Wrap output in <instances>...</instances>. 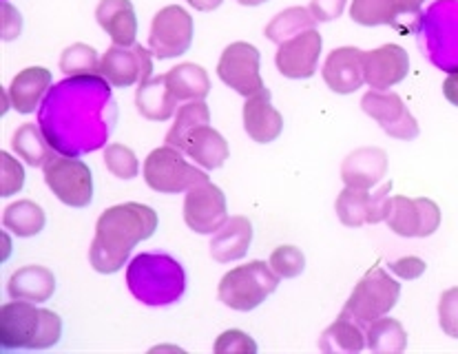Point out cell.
I'll use <instances>...</instances> for the list:
<instances>
[{
    "label": "cell",
    "mask_w": 458,
    "mask_h": 354,
    "mask_svg": "<svg viewBox=\"0 0 458 354\" xmlns=\"http://www.w3.org/2000/svg\"><path fill=\"white\" fill-rule=\"evenodd\" d=\"M118 106L106 78L67 76L49 88L38 109V127L54 151L81 157L106 144L115 129Z\"/></svg>",
    "instance_id": "obj_1"
},
{
    "label": "cell",
    "mask_w": 458,
    "mask_h": 354,
    "mask_svg": "<svg viewBox=\"0 0 458 354\" xmlns=\"http://www.w3.org/2000/svg\"><path fill=\"white\" fill-rule=\"evenodd\" d=\"M157 213L147 204L124 202L111 206L98 217L96 237L89 249V262L100 274H114L129 259L135 244L157 231Z\"/></svg>",
    "instance_id": "obj_2"
},
{
    "label": "cell",
    "mask_w": 458,
    "mask_h": 354,
    "mask_svg": "<svg viewBox=\"0 0 458 354\" xmlns=\"http://www.w3.org/2000/svg\"><path fill=\"white\" fill-rule=\"evenodd\" d=\"M126 286L144 306H171L186 292V273L166 253H140L126 266Z\"/></svg>",
    "instance_id": "obj_3"
},
{
    "label": "cell",
    "mask_w": 458,
    "mask_h": 354,
    "mask_svg": "<svg viewBox=\"0 0 458 354\" xmlns=\"http://www.w3.org/2000/svg\"><path fill=\"white\" fill-rule=\"evenodd\" d=\"M63 337V319L54 310L31 301L13 299L0 310V348L3 350H47Z\"/></svg>",
    "instance_id": "obj_4"
},
{
    "label": "cell",
    "mask_w": 458,
    "mask_h": 354,
    "mask_svg": "<svg viewBox=\"0 0 458 354\" xmlns=\"http://www.w3.org/2000/svg\"><path fill=\"white\" fill-rule=\"evenodd\" d=\"M279 274L273 266L252 259L244 266H235L222 277L217 288L219 301L237 312H250L264 304L279 286Z\"/></svg>",
    "instance_id": "obj_5"
},
{
    "label": "cell",
    "mask_w": 458,
    "mask_h": 354,
    "mask_svg": "<svg viewBox=\"0 0 458 354\" xmlns=\"http://www.w3.org/2000/svg\"><path fill=\"white\" fill-rule=\"evenodd\" d=\"M425 55L443 72L458 69V0L434 3L419 22Z\"/></svg>",
    "instance_id": "obj_6"
},
{
    "label": "cell",
    "mask_w": 458,
    "mask_h": 354,
    "mask_svg": "<svg viewBox=\"0 0 458 354\" xmlns=\"http://www.w3.org/2000/svg\"><path fill=\"white\" fill-rule=\"evenodd\" d=\"M401 297V283L392 279L381 266H375L354 286L352 295L345 301L344 310L368 330L372 321L381 319L396 306Z\"/></svg>",
    "instance_id": "obj_7"
},
{
    "label": "cell",
    "mask_w": 458,
    "mask_h": 354,
    "mask_svg": "<svg viewBox=\"0 0 458 354\" xmlns=\"http://www.w3.org/2000/svg\"><path fill=\"white\" fill-rule=\"evenodd\" d=\"M142 173L148 189L165 195L184 193V190L193 189L195 184H202L208 180V175L202 169H195L184 160L180 148L168 147V144L148 153Z\"/></svg>",
    "instance_id": "obj_8"
},
{
    "label": "cell",
    "mask_w": 458,
    "mask_h": 354,
    "mask_svg": "<svg viewBox=\"0 0 458 354\" xmlns=\"http://www.w3.org/2000/svg\"><path fill=\"white\" fill-rule=\"evenodd\" d=\"M45 184L63 204L84 208L93 199V175L89 164L72 156H54L45 166Z\"/></svg>",
    "instance_id": "obj_9"
},
{
    "label": "cell",
    "mask_w": 458,
    "mask_h": 354,
    "mask_svg": "<svg viewBox=\"0 0 458 354\" xmlns=\"http://www.w3.org/2000/svg\"><path fill=\"white\" fill-rule=\"evenodd\" d=\"M193 18L180 4L160 9L151 22L148 49L156 60H168L184 55L193 45Z\"/></svg>",
    "instance_id": "obj_10"
},
{
    "label": "cell",
    "mask_w": 458,
    "mask_h": 354,
    "mask_svg": "<svg viewBox=\"0 0 458 354\" xmlns=\"http://www.w3.org/2000/svg\"><path fill=\"white\" fill-rule=\"evenodd\" d=\"M386 223L401 237H429L438 231L441 208L429 198L392 195L387 199Z\"/></svg>",
    "instance_id": "obj_11"
},
{
    "label": "cell",
    "mask_w": 458,
    "mask_h": 354,
    "mask_svg": "<svg viewBox=\"0 0 458 354\" xmlns=\"http://www.w3.org/2000/svg\"><path fill=\"white\" fill-rule=\"evenodd\" d=\"M261 54L250 43H233L222 51L217 63V76L228 88L240 96H255L264 88L261 80Z\"/></svg>",
    "instance_id": "obj_12"
},
{
    "label": "cell",
    "mask_w": 458,
    "mask_h": 354,
    "mask_svg": "<svg viewBox=\"0 0 458 354\" xmlns=\"http://www.w3.org/2000/svg\"><path fill=\"white\" fill-rule=\"evenodd\" d=\"M228 220L226 195L207 180L186 190L184 222L198 235H215Z\"/></svg>",
    "instance_id": "obj_13"
},
{
    "label": "cell",
    "mask_w": 458,
    "mask_h": 354,
    "mask_svg": "<svg viewBox=\"0 0 458 354\" xmlns=\"http://www.w3.org/2000/svg\"><path fill=\"white\" fill-rule=\"evenodd\" d=\"M361 109L366 111L378 127L390 135V138L403 139V142L419 138L420 129L417 118L410 114V109L405 106V102L401 100L399 93L377 91V88H372V91H368L366 96L361 97Z\"/></svg>",
    "instance_id": "obj_14"
},
{
    "label": "cell",
    "mask_w": 458,
    "mask_h": 354,
    "mask_svg": "<svg viewBox=\"0 0 458 354\" xmlns=\"http://www.w3.org/2000/svg\"><path fill=\"white\" fill-rule=\"evenodd\" d=\"M100 76L115 88L140 85L153 76V54L142 45H111L100 58Z\"/></svg>",
    "instance_id": "obj_15"
},
{
    "label": "cell",
    "mask_w": 458,
    "mask_h": 354,
    "mask_svg": "<svg viewBox=\"0 0 458 354\" xmlns=\"http://www.w3.org/2000/svg\"><path fill=\"white\" fill-rule=\"evenodd\" d=\"M392 181L370 193V189H352L345 186L336 198V215L344 226L361 228L366 223H378L386 220L387 199H390Z\"/></svg>",
    "instance_id": "obj_16"
},
{
    "label": "cell",
    "mask_w": 458,
    "mask_h": 354,
    "mask_svg": "<svg viewBox=\"0 0 458 354\" xmlns=\"http://www.w3.org/2000/svg\"><path fill=\"white\" fill-rule=\"evenodd\" d=\"M321 46H324V40L317 30H308L282 43L275 54V64H277L279 73L291 78V80L312 78L317 72V64H319Z\"/></svg>",
    "instance_id": "obj_17"
},
{
    "label": "cell",
    "mask_w": 458,
    "mask_h": 354,
    "mask_svg": "<svg viewBox=\"0 0 458 354\" xmlns=\"http://www.w3.org/2000/svg\"><path fill=\"white\" fill-rule=\"evenodd\" d=\"M410 72V55L401 45H383L363 54V78L368 87L387 91L405 80Z\"/></svg>",
    "instance_id": "obj_18"
},
{
    "label": "cell",
    "mask_w": 458,
    "mask_h": 354,
    "mask_svg": "<svg viewBox=\"0 0 458 354\" xmlns=\"http://www.w3.org/2000/svg\"><path fill=\"white\" fill-rule=\"evenodd\" d=\"M363 54L359 46H339V49L330 51L326 58L321 76L324 82L333 88L335 93L348 96L361 88L366 78H363Z\"/></svg>",
    "instance_id": "obj_19"
},
{
    "label": "cell",
    "mask_w": 458,
    "mask_h": 354,
    "mask_svg": "<svg viewBox=\"0 0 458 354\" xmlns=\"http://www.w3.org/2000/svg\"><path fill=\"white\" fill-rule=\"evenodd\" d=\"M244 129L252 142L270 144L284 131V118L270 102L268 88H261L244 105Z\"/></svg>",
    "instance_id": "obj_20"
},
{
    "label": "cell",
    "mask_w": 458,
    "mask_h": 354,
    "mask_svg": "<svg viewBox=\"0 0 458 354\" xmlns=\"http://www.w3.org/2000/svg\"><path fill=\"white\" fill-rule=\"evenodd\" d=\"M387 173V153L378 147H361L341 164V180L352 189H372Z\"/></svg>",
    "instance_id": "obj_21"
},
{
    "label": "cell",
    "mask_w": 458,
    "mask_h": 354,
    "mask_svg": "<svg viewBox=\"0 0 458 354\" xmlns=\"http://www.w3.org/2000/svg\"><path fill=\"white\" fill-rule=\"evenodd\" d=\"M51 88V72L45 67H27L13 76L7 88L9 106L22 115H30L40 109L42 100Z\"/></svg>",
    "instance_id": "obj_22"
},
{
    "label": "cell",
    "mask_w": 458,
    "mask_h": 354,
    "mask_svg": "<svg viewBox=\"0 0 458 354\" xmlns=\"http://www.w3.org/2000/svg\"><path fill=\"white\" fill-rule=\"evenodd\" d=\"M423 4L425 0H352L350 18L363 27L399 25L401 16L419 13Z\"/></svg>",
    "instance_id": "obj_23"
},
{
    "label": "cell",
    "mask_w": 458,
    "mask_h": 354,
    "mask_svg": "<svg viewBox=\"0 0 458 354\" xmlns=\"http://www.w3.org/2000/svg\"><path fill=\"white\" fill-rule=\"evenodd\" d=\"M96 21L114 45L131 46L138 38V16L131 0H100L96 9Z\"/></svg>",
    "instance_id": "obj_24"
},
{
    "label": "cell",
    "mask_w": 458,
    "mask_h": 354,
    "mask_svg": "<svg viewBox=\"0 0 458 354\" xmlns=\"http://www.w3.org/2000/svg\"><path fill=\"white\" fill-rule=\"evenodd\" d=\"M252 244V223L249 217L235 215L228 217L226 223L219 228L210 241V255L215 262L231 264L244 257Z\"/></svg>",
    "instance_id": "obj_25"
},
{
    "label": "cell",
    "mask_w": 458,
    "mask_h": 354,
    "mask_svg": "<svg viewBox=\"0 0 458 354\" xmlns=\"http://www.w3.org/2000/svg\"><path fill=\"white\" fill-rule=\"evenodd\" d=\"M7 292L12 299L42 304V301H49L54 297L55 277L45 266H22L9 277Z\"/></svg>",
    "instance_id": "obj_26"
},
{
    "label": "cell",
    "mask_w": 458,
    "mask_h": 354,
    "mask_svg": "<svg viewBox=\"0 0 458 354\" xmlns=\"http://www.w3.org/2000/svg\"><path fill=\"white\" fill-rule=\"evenodd\" d=\"M135 106H138L140 115L153 120V122H166L173 118V111L177 109V97L173 96L165 73L140 82L138 93H135Z\"/></svg>",
    "instance_id": "obj_27"
},
{
    "label": "cell",
    "mask_w": 458,
    "mask_h": 354,
    "mask_svg": "<svg viewBox=\"0 0 458 354\" xmlns=\"http://www.w3.org/2000/svg\"><path fill=\"white\" fill-rule=\"evenodd\" d=\"M186 156L193 162H198L202 169H219L224 166V162L231 156V148H228L226 138L222 133L210 129L208 124L195 129L189 138V147H186Z\"/></svg>",
    "instance_id": "obj_28"
},
{
    "label": "cell",
    "mask_w": 458,
    "mask_h": 354,
    "mask_svg": "<svg viewBox=\"0 0 458 354\" xmlns=\"http://www.w3.org/2000/svg\"><path fill=\"white\" fill-rule=\"evenodd\" d=\"M368 346L366 341V328L359 325L352 316L348 315L345 310H341V315L336 316L335 324L328 325L321 334L319 348L324 352H348V354H357L361 352L363 348Z\"/></svg>",
    "instance_id": "obj_29"
},
{
    "label": "cell",
    "mask_w": 458,
    "mask_h": 354,
    "mask_svg": "<svg viewBox=\"0 0 458 354\" xmlns=\"http://www.w3.org/2000/svg\"><path fill=\"white\" fill-rule=\"evenodd\" d=\"M168 87H171L173 96L177 102H189V100H204L210 93V78L207 69L199 64L184 63L173 67L171 72L165 73Z\"/></svg>",
    "instance_id": "obj_30"
},
{
    "label": "cell",
    "mask_w": 458,
    "mask_h": 354,
    "mask_svg": "<svg viewBox=\"0 0 458 354\" xmlns=\"http://www.w3.org/2000/svg\"><path fill=\"white\" fill-rule=\"evenodd\" d=\"M210 124V111L204 100H189L184 105L177 106L175 122H173L171 131L166 133L165 142L168 147H175L180 151H186L189 147V138L195 129Z\"/></svg>",
    "instance_id": "obj_31"
},
{
    "label": "cell",
    "mask_w": 458,
    "mask_h": 354,
    "mask_svg": "<svg viewBox=\"0 0 458 354\" xmlns=\"http://www.w3.org/2000/svg\"><path fill=\"white\" fill-rule=\"evenodd\" d=\"M12 147L21 160H25L30 166H45L54 157V147L47 142L42 135L38 122L21 124L12 135Z\"/></svg>",
    "instance_id": "obj_32"
},
{
    "label": "cell",
    "mask_w": 458,
    "mask_h": 354,
    "mask_svg": "<svg viewBox=\"0 0 458 354\" xmlns=\"http://www.w3.org/2000/svg\"><path fill=\"white\" fill-rule=\"evenodd\" d=\"M45 223V211L31 199H18L3 211V226L16 237H36Z\"/></svg>",
    "instance_id": "obj_33"
},
{
    "label": "cell",
    "mask_w": 458,
    "mask_h": 354,
    "mask_svg": "<svg viewBox=\"0 0 458 354\" xmlns=\"http://www.w3.org/2000/svg\"><path fill=\"white\" fill-rule=\"evenodd\" d=\"M317 18L312 16L310 9L306 7H288L279 12L273 21L266 25V38L270 43H286V40L294 38V36L303 34L308 30H317Z\"/></svg>",
    "instance_id": "obj_34"
},
{
    "label": "cell",
    "mask_w": 458,
    "mask_h": 354,
    "mask_svg": "<svg viewBox=\"0 0 458 354\" xmlns=\"http://www.w3.org/2000/svg\"><path fill=\"white\" fill-rule=\"evenodd\" d=\"M366 341L372 352L378 354H399L408 348V333L403 324L390 316L372 321L366 330Z\"/></svg>",
    "instance_id": "obj_35"
},
{
    "label": "cell",
    "mask_w": 458,
    "mask_h": 354,
    "mask_svg": "<svg viewBox=\"0 0 458 354\" xmlns=\"http://www.w3.org/2000/svg\"><path fill=\"white\" fill-rule=\"evenodd\" d=\"M60 72L64 76H91L100 73V58L91 45L76 43L63 51L60 55Z\"/></svg>",
    "instance_id": "obj_36"
},
{
    "label": "cell",
    "mask_w": 458,
    "mask_h": 354,
    "mask_svg": "<svg viewBox=\"0 0 458 354\" xmlns=\"http://www.w3.org/2000/svg\"><path fill=\"white\" fill-rule=\"evenodd\" d=\"M105 164L111 175L120 177V180H133L140 173L138 156L124 144H109L105 148Z\"/></svg>",
    "instance_id": "obj_37"
},
{
    "label": "cell",
    "mask_w": 458,
    "mask_h": 354,
    "mask_svg": "<svg viewBox=\"0 0 458 354\" xmlns=\"http://www.w3.org/2000/svg\"><path fill=\"white\" fill-rule=\"evenodd\" d=\"M268 264L273 266V270L282 279H294L303 273V268H306V255H303L297 246H277V249L270 253Z\"/></svg>",
    "instance_id": "obj_38"
},
{
    "label": "cell",
    "mask_w": 458,
    "mask_h": 354,
    "mask_svg": "<svg viewBox=\"0 0 458 354\" xmlns=\"http://www.w3.org/2000/svg\"><path fill=\"white\" fill-rule=\"evenodd\" d=\"M0 166H3V177H0V198H12L21 193L25 186V169L21 162L7 151L0 153Z\"/></svg>",
    "instance_id": "obj_39"
},
{
    "label": "cell",
    "mask_w": 458,
    "mask_h": 354,
    "mask_svg": "<svg viewBox=\"0 0 458 354\" xmlns=\"http://www.w3.org/2000/svg\"><path fill=\"white\" fill-rule=\"evenodd\" d=\"M213 350L215 354H255L257 343L242 330H226L217 337Z\"/></svg>",
    "instance_id": "obj_40"
},
{
    "label": "cell",
    "mask_w": 458,
    "mask_h": 354,
    "mask_svg": "<svg viewBox=\"0 0 458 354\" xmlns=\"http://www.w3.org/2000/svg\"><path fill=\"white\" fill-rule=\"evenodd\" d=\"M438 321L447 337L458 339V288H450L438 301Z\"/></svg>",
    "instance_id": "obj_41"
},
{
    "label": "cell",
    "mask_w": 458,
    "mask_h": 354,
    "mask_svg": "<svg viewBox=\"0 0 458 354\" xmlns=\"http://www.w3.org/2000/svg\"><path fill=\"white\" fill-rule=\"evenodd\" d=\"M348 0H310V12L317 18V22L336 21L345 12Z\"/></svg>",
    "instance_id": "obj_42"
},
{
    "label": "cell",
    "mask_w": 458,
    "mask_h": 354,
    "mask_svg": "<svg viewBox=\"0 0 458 354\" xmlns=\"http://www.w3.org/2000/svg\"><path fill=\"white\" fill-rule=\"evenodd\" d=\"M425 268H428V266H425L423 259L419 257H403L390 264L392 273L399 274L401 279H419L420 274L425 273Z\"/></svg>",
    "instance_id": "obj_43"
},
{
    "label": "cell",
    "mask_w": 458,
    "mask_h": 354,
    "mask_svg": "<svg viewBox=\"0 0 458 354\" xmlns=\"http://www.w3.org/2000/svg\"><path fill=\"white\" fill-rule=\"evenodd\" d=\"M22 30V21L21 13H18L16 7L4 0L3 3V40H16L18 34Z\"/></svg>",
    "instance_id": "obj_44"
},
{
    "label": "cell",
    "mask_w": 458,
    "mask_h": 354,
    "mask_svg": "<svg viewBox=\"0 0 458 354\" xmlns=\"http://www.w3.org/2000/svg\"><path fill=\"white\" fill-rule=\"evenodd\" d=\"M443 96H445V100L450 102V105L458 106V69L452 72L450 76L445 78V82H443Z\"/></svg>",
    "instance_id": "obj_45"
},
{
    "label": "cell",
    "mask_w": 458,
    "mask_h": 354,
    "mask_svg": "<svg viewBox=\"0 0 458 354\" xmlns=\"http://www.w3.org/2000/svg\"><path fill=\"white\" fill-rule=\"evenodd\" d=\"M186 3L193 9H198V12H213V9H217L224 0H186Z\"/></svg>",
    "instance_id": "obj_46"
},
{
    "label": "cell",
    "mask_w": 458,
    "mask_h": 354,
    "mask_svg": "<svg viewBox=\"0 0 458 354\" xmlns=\"http://www.w3.org/2000/svg\"><path fill=\"white\" fill-rule=\"evenodd\" d=\"M240 4H244V7H257V4H264L268 3V0H237Z\"/></svg>",
    "instance_id": "obj_47"
}]
</instances>
